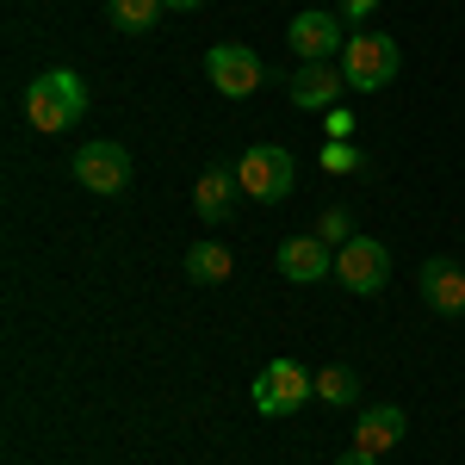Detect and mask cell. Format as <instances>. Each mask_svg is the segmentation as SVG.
Wrapping results in <instances>:
<instances>
[{"instance_id":"3","label":"cell","mask_w":465,"mask_h":465,"mask_svg":"<svg viewBox=\"0 0 465 465\" xmlns=\"http://www.w3.org/2000/svg\"><path fill=\"white\" fill-rule=\"evenodd\" d=\"M236 180H242V193H249L254 205H280L292 193V180H298V162H292V149L280 143H254L242 162H236Z\"/></svg>"},{"instance_id":"9","label":"cell","mask_w":465,"mask_h":465,"mask_svg":"<svg viewBox=\"0 0 465 465\" xmlns=\"http://www.w3.org/2000/svg\"><path fill=\"white\" fill-rule=\"evenodd\" d=\"M280 273L298 280V286H317V280L335 273V249H329L322 236H286V242H280Z\"/></svg>"},{"instance_id":"21","label":"cell","mask_w":465,"mask_h":465,"mask_svg":"<svg viewBox=\"0 0 465 465\" xmlns=\"http://www.w3.org/2000/svg\"><path fill=\"white\" fill-rule=\"evenodd\" d=\"M335 465H379V460H372V453H360V447H348V453H341Z\"/></svg>"},{"instance_id":"12","label":"cell","mask_w":465,"mask_h":465,"mask_svg":"<svg viewBox=\"0 0 465 465\" xmlns=\"http://www.w3.org/2000/svg\"><path fill=\"white\" fill-rule=\"evenodd\" d=\"M397 440H403V410L397 403H372V410H360V429H354V447L360 453H391Z\"/></svg>"},{"instance_id":"5","label":"cell","mask_w":465,"mask_h":465,"mask_svg":"<svg viewBox=\"0 0 465 465\" xmlns=\"http://www.w3.org/2000/svg\"><path fill=\"white\" fill-rule=\"evenodd\" d=\"M335 280H341L348 292H360V298L385 292V280H391V254H385V242H372V236H348V242L335 249Z\"/></svg>"},{"instance_id":"14","label":"cell","mask_w":465,"mask_h":465,"mask_svg":"<svg viewBox=\"0 0 465 465\" xmlns=\"http://www.w3.org/2000/svg\"><path fill=\"white\" fill-rule=\"evenodd\" d=\"M186 273H193L199 286H223V280L236 273V261H230V249H217V242H193V249H186Z\"/></svg>"},{"instance_id":"10","label":"cell","mask_w":465,"mask_h":465,"mask_svg":"<svg viewBox=\"0 0 465 465\" xmlns=\"http://www.w3.org/2000/svg\"><path fill=\"white\" fill-rule=\"evenodd\" d=\"M341 94H348L341 63H304V69L292 74V106H304V112H329Z\"/></svg>"},{"instance_id":"11","label":"cell","mask_w":465,"mask_h":465,"mask_svg":"<svg viewBox=\"0 0 465 465\" xmlns=\"http://www.w3.org/2000/svg\"><path fill=\"white\" fill-rule=\"evenodd\" d=\"M422 298H429V311H440V317H460V311H465V273H460V261H447V254L422 261Z\"/></svg>"},{"instance_id":"6","label":"cell","mask_w":465,"mask_h":465,"mask_svg":"<svg viewBox=\"0 0 465 465\" xmlns=\"http://www.w3.org/2000/svg\"><path fill=\"white\" fill-rule=\"evenodd\" d=\"M205 74H212L217 94H230V100H249L267 87V63L254 56L249 44H217L212 56H205Z\"/></svg>"},{"instance_id":"4","label":"cell","mask_w":465,"mask_h":465,"mask_svg":"<svg viewBox=\"0 0 465 465\" xmlns=\"http://www.w3.org/2000/svg\"><path fill=\"white\" fill-rule=\"evenodd\" d=\"M317 397V372H304L298 360H267L254 379V410L261 416H292Z\"/></svg>"},{"instance_id":"17","label":"cell","mask_w":465,"mask_h":465,"mask_svg":"<svg viewBox=\"0 0 465 465\" xmlns=\"http://www.w3.org/2000/svg\"><path fill=\"white\" fill-rule=\"evenodd\" d=\"M360 168H366V155L354 143H335V137L322 143V174H360Z\"/></svg>"},{"instance_id":"2","label":"cell","mask_w":465,"mask_h":465,"mask_svg":"<svg viewBox=\"0 0 465 465\" xmlns=\"http://www.w3.org/2000/svg\"><path fill=\"white\" fill-rule=\"evenodd\" d=\"M81 112H87V87L69 69L37 74L32 94H25V118H32L37 131H69V124H81Z\"/></svg>"},{"instance_id":"15","label":"cell","mask_w":465,"mask_h":465,"mask_svg":"<svg viewBox=\"0 0 465 465\" xmlns=\"http://www.w3.org/2000/svg\"><path fill=\"white\" fill-rule=\"evenodd\" d=\"M162 13H168V0H106V19L118 25V32H131V37H143Z\"/></svg>"},{"instance_id":"20","label":"cell","mask_w":465,"mask_h":465,"mask_svg":"<svg viewBox=\"0 0 465 465\" xmlns=\"http://www.w3.org/2000/svg\"><path fill=\"white\" fill-rule=\"evenodd\" d=\"M335 6H341V19H372V13H379V0H335Z\"/></svg>"},{"instance_id":"19","label":"cell","mask_w":465,"mask_h":465,"mask_svg":"<svg viewBox=\"0 0 465 465\" xmlns=\"http://www.w3.org/2000/svg\"><path fill=\"white\" fill-rule=\"evenodd\" d=\"M348 131H354V112H348V106H329V137H335V143H348Z\"/></svg>"},{"instance_id":"16","label":"cell","mask_w":465,"mask_h":465,"mask_svg":"<svg viewBox=\"0 0 465 465\" xmlns=\"http://www.w3.org/2000/svg\"><path fill=\"white\" fill-rule=\"evenodd\" d=\"M317 397H322V403H354V397H360L354 366H322V372H317Z\"/></svg>"},{"instance_id":"13","label":"cell","mask_w":465,"mask_h":465,"mask_svg":"<svg viewBox=\"0 0 465 465\" xmlns=\"http://www.w3.org/2000/svg\"><path fill=\"white\" fill-rule=\"evenodd\" d=\"M236 168H205L199 174V186H193V212L205 217V223H223V212H230V199H236Z\"/></svg>"},{"instance_id":"1","label":"cell","mask_w":465,"mask_h":465,"mask_svg":"<svg viewBox=\"0 0 465 465\" xmlns=\"http://www.w3.org/2000/svg\"><path fill=\"white\" fill-rule=\"evenodd\" d=\"M403 69V56H397V37L385 32H354L348 37V50H341V74H348V94H385Z\"/></svg>"},{"instance_id":"7","label":"cell","mask_w":465,"mask_h":465,"mask_svg":"<svg viewBox=\"0 0 465 465\" xmlns=\"http://www.w3.org/2000/svg\"><path fill=\"white\" fill-rule=\"evenodd\" d=\"M74 180L87 193H100V199L124 193L131 186V149L124 143H81L74 149Z\"/></svg>"},{"instance_id":"18","label":"cell","mask_w":465,"mask_h":465,"mask_svg":"<svg viewBox=\"0 0 465 465\" xmlns=\"http://www.w3.org/2000/svg\"><path fill=\"white\" fill-rule=\"evenodd\" d=\"M317 236H322V242H335V236L348 242V212H322L317 217Z\"/></svg>"},{"instance_id":"8","label":"cell","mask_w":465,"mask_h":465,"mask_svg":"<svg viewBox=\"0 0 465 465\" xmlns=\"http://www.w3.org/2000/svg\"><path fill=\"white\" fill-rule=\"evenodd\" d=\"M348 37H354V32H341V19H335V13H317V6L298 13V19L286 25V44L304 56V63H341Z\"/></svg>"},{"instance_id":"22","label":"cell","mask_w":465,"mask_h":465,"mask_svg":"<svg viewBox=\"0 0 465 465\" xmlns=\"http://www.w3.org/2000/svg\"><path fill=\"white\" fill-rule=\"evenodd\" d=\"M193 6H205V0H168V13H193Z\"/></svg>"}]
</instances>
